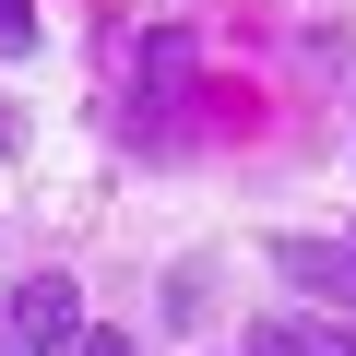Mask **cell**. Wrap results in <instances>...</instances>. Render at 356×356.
I'll return each instance as SVG.
<instances>
[{
  "label": "cell",
  "instance_id": "cell-3",
  "mask_svg": "<svg viewBox=\"0 0 356 356\" xmlns=\"http://www.w3.org/2000/svg\"><path fill=\"white\" fill-rule=\"evenodd\" d=\"M36 48V0H0V60H24Z\"/></svg>",
  "mask_w": 356,
  "mask_h": 356
},
{
  "label": "cell",
  "instance_id": "cell-4",
  "mask_svg": "<svg viewBox=\"0 0 356 356\" xmlns=\"http://www.w3.org/2000/svg\"><path fill=\"white\" fill-rule=\"evenodd\" d=\"M83 356H131V344H119V332H95V344H83Z\"/></svg>",
  "mask_w": 356,
  "mask_h": 356
},
{
  "label": "cell",
  "instance_id": "cell-1",
  "mask_svg": "<svg viewBox=\"0 0 356 356\" xmlns=\"http://www.w3.org/2000/svg\"><path fill=\"white\" fill-rule=\"evenodd\" d=\"M60 344H72V285H60V273L13 285V309H0V356H60Z\"/></svg>",
  "mask_w": 356,
  "mask_h": 356
},
{
  "label": "cell",
  "instance_id": "cell-2",
  "mask_svg": "<svg viewBox=\"0 0 356 356\" xmlns=\"http://www.w3.org/2000/svg\"><path fill=\"white\" fill-rule=\"evenodd\" d=\"M285 285H321L356 309V250H321V238H285Z\"/></svg>",
  "mask_w": 356,
  "mask_h": 356
}]
</instances>
